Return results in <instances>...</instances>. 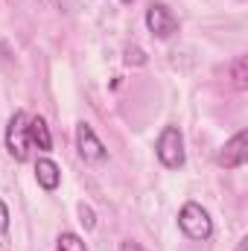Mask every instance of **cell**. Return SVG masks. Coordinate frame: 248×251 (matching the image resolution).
<instances>
[{
  "label": "cell",
  "instance_id": "cell-1",
  "mask_svg": "<svg viewBox=\"0 0 248 251\" xmlns=\"http://www.w3.org/2000/svg\"><path fill=\"white\" fill-rule=\"evenodd\" d=\"M178 228L187 240L193 243H207L213 237V219L198 201H184L178 210Z\"/></svg>",
  "mask_w": 248,
  "mask_h": 251
},
{
  "label": "cell",
  "instance_id": "cell-2",
  "mask_svg": "<svg viewBox=\"0 0 248 251\" xmlns=\"http://www.w3.org/2000/svg\"><path fill=\"white\" fill-rule=\"evenodd\" d=\"M155 155L167 170H181L184 167L187 161L184 134H181L178 126H164V131L158 134V143H155Z\"/></svg>",
  "mask_w": 248,
  "mask_h": 251
},
{
  "label": "cell",
  "instance_id": "cell-3",
  "mask_svg": "<svg viewBox=\"0 0 248 251\" xmlns=\"http://www.w3.org/2000/svg\"><path fill=\"white\" fill-rule=\"evenodd\" d=\"M26 126H29V117L24 111H15L6 123V152L18 164H24L29 158V131H26Z\"/></svg>",
  "mask_w": 248,
  "mask_h": 251
},
{
  "label": "cell",
  "instance_id": "cell-4",
  "mask_svg": "<svg viewBox=\"0 0 248 251\" xmlns=\"http://www.w3.org/2000/svg\"><path fill=\"white\" fill-rule=\"evenodd\" d=\"M146 29L155 35V38H161V41H167V38H173L175 32H178V18L164 6V3H152L149 9H146Z\"/></svg>",
  "mask_w": 248,
  "mask_h": 251
},
{
  "label": "cell",
  "instance_id": "cell-5",
  "mask_svg": "<svg viewBox=\"0 0 248 251\" xmlns=\"http://www.w3.org/2000/svg\"><path fill=\"white\" fill-rule=\"evenodd\" d=\"M76 149H79L82 161H88V164H99V161L108 158V149L102 146V140L94 134V128L85 120L76 126Z\"/></svg>",
  "mask_w": 248,
  "mask_h": 251
},
{
  "label": "cell",
  "instance_id": "cell-6",
  "mask_svg": "<svg viewBox=\"0 0 248 251\" xmlns=\"http://www.w3.org/2000/svg\"><path fill=\"white\" fill-rule=\"evenodd\" d=\"M248 161V131H237L219 152H216V164L225 170H240Z\"/></svg>",
  "mask_w": 248,
  "mask_h": 251
},
{
  "label": "cell",
  "instance_id": "cell-7",
  "mask_svg": "<svg viewBox=\"0 0 248 251\" xmlns=\"http://www.w3.org/2000/svg\"><path fill=\"white\" fill-rule=\"evenodd\" d=\"M35 181H38V187L47 190V193L59 190V184H62V167L53 158H38L35 161Z\"/></svg>",
  "mask_w": 248,
  "mask_h": 251
},
{
  "label": "cell",
  "instance_id": "cell-8",
  "mask_svg": "<svg viewBox=\"0 0 248 251\" xmlns=\"http://www.w3.org/2000/svg\"><path fill=\"white\" fill-rule=\"evenodd\" d=\"M26 131H29V143H35L41 152H50V149H53V134H50V126H47V120H44L41 114L29 117Z\"/></svg>",
  "mask_w": 248,
  "mask_h": 251
},
{
  "label": "cell",
  "instance_id": "cell-9",
  "mask_svg": "<svg viewBox=\"0 0 248 251\" xmlns=\"http://www.w3.org/2000/svg\"><path fill=\"white\" fill-rule=\"evenodd\" d=\"M56 251H88V246H85V240H82L79 234L62 231L59 240H56Z\"/></svg>",
  "mask_w": 248,
  "mask_h": 251
},
{
  "label": "cell",
  "instance_id": "cell-10",
  "mask_svg": "<svg viewBox=\"0 0 248 251\" xmlns=\"http://www.w3.org/2000/svg\"><path fill=\"white\" fill-rule=\"evenodd\" d=\"M231 76H234V85H237V88H248V59L246 56H237V59H234Z\"/></svg>",
  "mask_w": 248,
  "mask_h": 251
},
{
  "label": "cell",
  "instance_id": "cell-11",
  "mask_svg": "<svg viewBox=\"0 0 248 251\" xmlns=\"http://www.w3.org/2000/svg\"><path fill=\"white\" fill-rule=\"evenodd\" d=\"M79 222L85 225V231H94V228H97V213H94V207L85 204V201L79 204Z\"/></svg>",
  "mask_w": 248,
  "mask_h": 251
},
{
  "label": "cell",
  "instance_id": "cell-12",
  "mask_svg": "<svg viewBox=\"0 0 248 251\" xmlns=\"http://www.w3.org/2000/svg\"><path fill=\"white\" fill-rule=\"evenodd\" d=\"M125 64H146V56L140 47H125Z\"/></svg>",
  "mask_w": 248,
  "mask_h": 251
},
{
  "label": "cell",
  "instance_id": "cell-13",
  "mask_svg": "<svg viewBox=\"0 0 248 251\" xmlns=\"http://www.w3.org/2000/svg\"><path fill=\"white\" fill-rule=\"evenodd\" d=\"M9 231V207H6V201L0 199V234H6Z\"/></svg>",
  "mask_w": 248,
  "mask_h": 251
},
{
  "label": "cell",
  "instance_id": "cell-14",
  "mask_svg": "<svg viewBox=\"0 0 248 251\" xmlns=\"http://www.w3.org/2000/svg\"><path fill=\"white\" fill-rule=\"evenodd\" d=\"M117 251H146L140 243H134V240H125V243H120V249Z\"/></svg>",
  "mask_w": 248,
  "mask_h": 251
},
{
  "label": "cell",
  "instance_id": "cell-15",
  "mask_svg": "<svg viewBox=\"0 0 248 251\" xmlns=\"http://www.w3.org/2000/svg\"><path fill=\"white\" fill-rule=\"evenodd\" d=\"M248 249V237H243V240H240V246H237V251H246Z\"/></svg>",
  "mask_w": 248,
  "mask_h": 251
},
{
  "label": "cell",
  "instance_id": "cell-16",
  "mask_svg": "<svg viewBox=\"0 0 248 251\" xmlns=\"http://www.w3.org/2000/svg\"><path fill=\"white\" fill-rule=\"evenodd\" d=\"M123 3H134V0H123Z\"/></svg>",
  "mask_w": 248,
  "mask_h": 251
}]
</instances>
